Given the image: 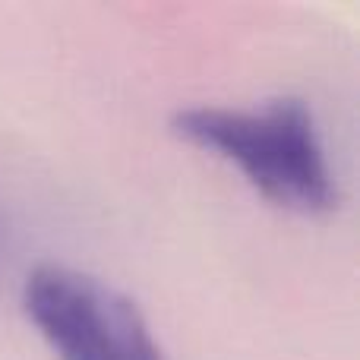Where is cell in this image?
Masks as SVG:
<instances>
[{"label": "cell", "mask_w": 360, "mask_h": 360, "mask_svg": "<svg viewBox=\"0 0 360 360\" xmlns=\"http://www.w3.org/2000/svg\"><path fill=\"white\" fill-rule=\"evenodd\" d=\"M174 133L234 165L272 205L297 215H326L338 205L335 171L313 111L300 98H272L259 108L199 105L177 111Z\"/></svg>", "instance_id": "1"}, {"label": "cell", "mask_w": 360, "mask_h": 360, "mask_svg": "<svg viewBox=\"0 0 360 360\" xmlns=\"http://www.w3.org/2000/svg\"><path fill=\"white\" fill-rule=\"evenodd\" d=\"M22 310L57 360H165L143 310L79 269L57 262L32 269Z\"/></svg>", "instance_id": "2"}]
</instances>
